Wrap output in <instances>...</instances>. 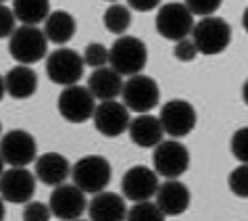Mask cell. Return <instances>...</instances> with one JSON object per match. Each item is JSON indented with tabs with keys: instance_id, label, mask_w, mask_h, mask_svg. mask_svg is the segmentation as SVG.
<instances>
[{
	"instance_id": "6da1fadb",
	"label": "cell",
	"mask_w": 248,
	"mask_h": 221,
	"mask_svg": "<svg viewBox=\"0 0 248 221\" xmlns=\"http://www.w3.org/2000/svg\"><path fill=\"white\" fill-rule=\"evenodd\" d=\"M108 63L119 75H138L148 63V48L140 38L121 36L108 48Z\"/></svg>"
},
{
	"instance_id": "7a4b0ae2",
	"label": "cell",
	"mask_w": 248,
	"mask_h": 221,
	"mask_svg": "<svg viewBox=\"0 0 248 221\" xmlns=\"http://www.w3.org/2000/svg\"><path fill=\"white\" fill-rule=\"evenodd\" d=\"M192 42L206 57L221 54L232 42V27L221 17H204L192 27Z\"/></svg>"
},
{
	"instance_id": "3957f363",
	"label": "cell",
	"mask_w": 248,
	"mask_h": 221,
	"mask_svg": "<svg viewBox=\"0 0 248 221\" xmlns=\"http://www.w3.org/2000/svg\"><path fill=\"white\" fill-rule=\"evenodd\" d=\"M73 186L81 192H90V194H98L105 192V188L111 182V163L100 155L84 157L71 167Z\"/></svg>"
},
{
	"instance_id": "277c9868",
	"label": "cell",
	"mask_w": 248,
	"mask_h": 221,
	"mask_svg": "<svg viewBox=\"0 0 248 221\" xmlns=\"http://www.w3.org/2000/svg\"><path fill=\"white\" fill-rule=\"evenodd\" d=\"M11 57L17 61L19 65L30 67L38 61H42L48 54V40L42 30L38 27H27L21 25L13 32L11 42H9Z\"/></svg>"
},
{
	"instance_id": "5b68a950",
	"label": "cell",
	"mask_w": 248,
	"mask_h": 221,
	"mask_svg": "<svg viewBox=\"0 0 248 221\" xmlns=\"http://www.w3.org/2000/svg\"><path fill=\"white\" fill-rule=\"evenodd\" d=\"M121 96H123V107L127 110H134L138 115H146L158 105L161 90H158V84L150 75L138 73L123 84Z\"/></svg>"
},
{
	"instance_id": "8992f818",
	"label": "cell",
	"mask_w": 248,
	"mask_h": 221,
	"mask_svg": "<svg viewBox=\"0 0 248 221\" xmlns=\"http://www.w3.org/2000/svg\"><path fill=\"white\" fill-rule=\"evenodd\" d=\"M46 75L57 86H78L84 75V59L73 48H57L46 57Z\"/></svg>"
},
{
	"instance_id": "52a82bcc",
	"label": "cell",
	"mask_w": 248,
	"mask_h": 221,
	"mask_svg": "<svg viewBox=\"0 0 248 221\" xmlns=\"http://www.w3.org/2000/svg\"><path fill=\"white\" fill-rule=\"evenodd\" d=\"M153 161L156 175H163L165 179H177L190 167V153L182 142L163 140L155 146Z\"/></svg>"
},
{
	"instance_id": "ba28073f",
	"label": "cell",
	"mask_w": 248,
	"mask_h": 221,
	"mask_svg": "<svg viewBox=\"0 0 248 221\" xmlns=\"http://www.w3.org/2000/svg\"><path fill=\"white\" fill-rule=\"evenodd\" d=\"M0 155L11 167H27L38 158L36 138L25 129H11L0 138Z\"/></svg>"
},
{
	"instance_id": "9c48e42d",
	"label": "cell",
	"mask_w": 248,
	"mask_h": 221,
	"mask_svg": "<svg viewBox=\"0 0 248 221\" xmlns=\"http://www.w3.org/2000/svg\"><path fill=\"white\" fill-rule=\"evenodd\" d=\"M158 121L169 138H184L196 127V110L188 100L173 98L161 107Z\"/></svg>"
},
{
	"instance_id": "30bf717a",
	"label": "cell",
	"mask_w": 248,
	"mask_h": 221,
	"mask_svg": "<svg viewBox=\"0 0 248 221\" xmlns=\"http://www.w3.org/2000/svg\"><path fill=\"white\" fill-rule=\"evenodd\" d=\"M194 27V17L188 13L184 2H169L158 9L156 15V32L161 33L165 40L171 42H180V40L188 38V33Z\"/></svg>"
},
{
	"instance_id": "8fae6325",
	"label": "cell",
	"mask_w": 248,
	"mask_h": 221,
	"mask_svg": "<svg viewBox=\"0 0 248 221\" xmlns=\"http://www.w3.org/2000/svg\"><path fill=\"white\" fill-rule=\"evenodd\" d=\"M36 192V175L25 167H11L0 175V196L11 205H27Z\"/></svg>"
},
{
	"instance_id": "7c38bea8",
	"label": "cell",
	"mask_w": 248,
	"mask_h": 221,
	"mask_svg": "<svg viewBox=\"0 0 248 221\" xmlns=\"http://www.w3.org/2000/svg\"><path fill=\"white\" fill-rule=\"evenodd\" d=\"M48 209L61 221H75L88 209V200L84 192L75 188L73 184H61L52 190Z\"/></svg>"
},
{
	"instance_id": "4fadbf2b",
	"label": "cell",
	"mask_w": 248,
	"mask_h": 221,
	"mask_svg": "<svg viewBox=\"0 0 248 221\" xmlns=\"http://www.w3.org/2000/svg\"><path fill=\"white\" fill-rule=\"evenodd\" d=\"M158 190V175L155 169L146 165H134L132 169L125 171L121 179V192L123 198L132 200V203H144L150 200Z\"/></svg>"
},
{
	"instance_id": "5bb4252c",
	"label": "cell",
	"mask_w": 248,
	"mask_h": 221,
	"mask_svg": "<svg viewBox=\"0 0 248 221\" xmlns=\"http://www.w3.org/2000/svg\"><path fill=\"white\" fill-rule=\"evenodd\" d=\"M96 100L84 86H69L59 96V113L71 123H84L94 115Z\"/></svg>"
},
{
	"instance_id": "9a60e30c",
	"label": "cell",
	"mask_w": 248,
	"mask_h": 221,
	"mask_svg": "<svg viewBox=\"0 0 248 221\" xmlns=\"http://www.w3.org/2000/svg\"><path fill=\"white\" fill-rule=\"evenodd\" d=\"M92 119H94V127L107 138H117L123 132H127L129 121H132L129 119V110L123 107V102L117 100L96 105Z\"/></svg>"
},
{
	"instance_id": "2e32d148",
	"label": "cell",
	"mask_w": 248,
	"mask_h": 221,
	"mask_svg": "<svg viewBox=\"0 0 248 221\" xmlns=\"http://www.w3.org/2000/svg\"><path fill=\"white\" fill-rule=\"evenodd\" d=\"M156 206L161 209L165 217H175L188 211L190 206V190L188 186L177 182V179H167L165 184H158L156 190Z\"/></svg>"
},
{
	"instance_id": "e0dca14e",
	"label": "cell",
	"mask_w": 248,
	"mask_h": 221,
	"mask_svg": "<svg viewBox=\"0 0 248 221\" xmlns=\"http://www.w3.org/2000/svg\"><path fill=\"white\" fill-rule=\"evenodd\" d=\"M88 213L90 221H125V198L115 192H98L88 203Z\"/></svg>"
},
{
	"instance_id": "ac0fdd59",
	"label": "cell",
	"mask_w": 248,
	"mask_h": 221,
	"mask_svg": "<svg viewBox=\"0 0 248 221\" xmlns=\"http://www.w3.org/2000/svg\"><path fill=\"white\" fill-rule=\"evenodd\" d=\"M129 138L136 146L140 148H150V146H156V144L163 142V127H161V121L158 117H153L150 113L146 115H138L129 121Z\"/></svg>"
},
{
	"instance_id": "d6986e66",
	"label": "cell",
	"mask_w": 248,
	"mask_h": 221,
	"mask_svg": "<svg viewBox=\"0 0 248 221\" xmlns=\"http://www.w3.org/2000/svg\"><path fill=\"white\" fill-rule=\"evenodd\" d=\"M71 175V165L59 153H46L36 158V177L46 186H61Z\"/></svg>"
},
{
	"instance_id": "ffe728a7",
	"label": "cell",
	"mask_w": 248,
	"mask_h": 221,
	"mask_svg": "<svg viewBox=\"0 0 248 221\" xmlns=\"http://www.w3.org/2000/svg\"><path fill=\"white\" fill-rule=\"evenodd\" d=\"M86 88L90 90L94 100L108 102V100H115L117 96L121 94L123 81H121V75L115 73L111 67H102V69H96V71L90 75Z\"/></svg>"
},
{
	"instance_id": "44dd1931",
	"label": "cell",
	"mask_w": 248,
	"mask_h": 221,
	"mask_svg": "<svg viewBox=\"0 0 248 221\" xmlns=\"http://www.w3.org/2000/svg\"><path fill=\"white\" fill-rule=\"evenodd\" d=\"M4 90L17 100L30 98L38 90V73L31 67H25V65L13 67L4 75Z\"/></svg>"
},
{
	"instance_id": "7402d4cb",
	"label": "cell",
	"mask_w": 248,
	"mask_h": 221,
	"mask_svg": "<svg viewBox=\"0 0 248 221\" xmlns=\"http://www.w3.org/2000/svg\"><path fill=\"white\" fill-rule=\"evenodd\" d=\"M75 19L67 11H54L44 21V36L54 44H67L75 36Z\"/></svg>"
},
{
	"instance_id": "603a6c76",
	"label": "cell",
	"mask_w": 248,
	"mask_h": 221,
	"mask_svg": "<svg viewBox=\"0 0 248 221\" xmlns=\"http://www.w3.org/2000/svg\"><path fill=\"white\" fill-rule=\"evenodd\" d=\"M13 15L17 21H21L27 27H38V23H42L50 15V4L46 0H38V2H27V0H17L13 2Z\"/></svg>"
},
{
	"instance_id": "cb8c5ba5",
	"label": "cell",
	"mask_w": 248,
	"mask_h": 221,
	"mask_svg": "<svg viewBox=\"0 0 248 221\" xmlns=\"http://www.w3.org/2000/svg\"><path fill=\"white\" fill-rule=\"evenodd\" d=\"M132 25V11L125 4H111L105 13V27L115 36H123Z\"/></svg>"
},
{
	"instance_id": "d4e9b609",
	"label": "cell",
	"mask_w": 248,
	"mask_h": 221,
	"mask_svg": "<svg viewBox=\"0 0 248 221\" xmlns=\"http://www.w3.org/2000/svg\"><path fill=\"white\" fill-rule=\"evenodd\" d=\"M125 221H165V215L155 203L144 200V203H136L127 211Z\"/></svg>"
},
{
	"instance_id": "484cf974",
	"label": "cell",
	"mask_w": 248,
	"mask_h": 221,
	"mask_svg": "<svg viewBox=\"0 0 248 221\" xmlns=\"http://www.w3.org/2000/svg\"><path fill=\"white\" fill-rule=\"evenodd\" d=\"M84 65L92 67V69H102L108 63V48L100 42H92L86 46L84 50Z\"/></svg>"
},
{
	"instance_id": "4316f807",
	"label": "cell",
	"mask_w": 248,
	"mask_h": 221,
	"mask_svg": "<svg viewBox=\"0 0 248 221\" xmlns=\"http://www.w3.org/2000/svg\"><path fill=\"white\" fill-rule=\"evenodd\" d=\"M227 182H230V190L236 196H240V198L248 196V167L246 165H240V167L233 169Z\"/></svg>"
},
{
	"instance_id": "83f0119b",
	"label": "cell",
	"mask_w": 248,
	"mask_h": 221,
	"mask_svg": "<svg viewBox=\"0 0 248 221\" xmlns=\"http://www.w3.org/2000/svg\"><path fill=\"white\" fill-rule=\"evenodd\" d=\"M184 6L188 9L192 17L198 15L204 19V17H213V13L219 11L221 0H188V2H184Z\"/></svg>"
},
{
	"instance_id": "f1b7e54d",
	"label": "cell",
	"mask_w": 248,
	"mask_h": 221,
	"mask_svg": "<svg viewBox=\"0 0 248 221\" xmlns=\"http://www.w3.org/2000/svg\"><path fill=\"white\" fill-rule=\"evenodd\" d=\"M50 209L44 203H38V200H30L25 205L23 211V221H50Z\"/></svg>"
},
{
	"instance_id": "f546056e",
	"label": "cell",
	"mask_w": 248,
	"mask_h": 221,
	"mask_svg": "<svg viewBox=\"0 0 248 221\" xmlns=\"http://www.w3.org/2000/svg\"><path fill=\"white\" fill-rule=\"evenodd\" d=\"M173 54H175L177 61H182V63H190V61L196 59L198 50H196V46H194V42H192V40L184 38V40H180V42H175Z\"/></svg>"
},
{
	"instance_id": "4dcf8cb0",
	"label": "cell",
	"mask_w": 248,
	"mask_h": 221,
	"mask_svg": "<svg viewBox=\"0 0 248 221\" xmlns=\"http://www.w3.org/2000/svg\"><path fill=\"white\" fill-rule=\"evenodd\" d=\"M15 15H13V9L11 6H4L0 4V38H11L13 32L17 30L15 27Z\"/></svg>"
},
{
	"instance_id": "1f68e13d",
	"label": "cell",
	"mask_w": 248,
	"mask_h": 221,
	"mask_svg": "<svg viewBox=\"0 0 248 221\" xmlns=\"http://www.w3.org/2000/svg\"><path fill=\"white\" fill-rule=\"evenodd\" d=\"M246 136H248L246 127L238 129V132L232 136V153H233V157H236V158H240V163H242V165H246V161H248V153H246Z\"/></svg>"
},
{
	"instance_id": "d6a6232c",
	"label": "cell",
	"mask_w": 248,
	"mask_h": 221,
	"mask_svg": "<svg viewBox=\"0 0 248 221\" xmlns=\"http://www.w3.org/2000/svg\"><path fill=\"white\" fill-rule=\"evenodd\" d=\"M129 6L127 9H134V11H140V13H146V11H153V9H156L158 4V0H129L127 2Z\"/></svg>"
},
{
	"instance_id": "836d02e7",
	"label": "cell",
	"mask_w": 248,
	"mask_h": 221,
	"mask_svg": "<svg viewBox=\"0 0 248 221\" xmlns=\"http://www.w3.org/2000/svg\"><path fill=\"white\" fill-rule=\"evenodd\" d=\"M4 215H6V206H4L2 196H0V221H4Z\"/></svg>"
},
{
	"instance_id": "e575fe53",
	"label": "cell",
	"mask_w": 248,
	"mask_h": 221,
	"mask_svg": "<svg viewBox=\"0 0 248 221\" xmlns=\"http://www.w3.org/2000/svg\"><path fill=\"white\" fill-rule=\"evenodd\" d=\"M4 92H6V90H4V78H2V75H0V100H2Z\"/></svg>"
},
{
	"instance_id": "d590c367",
	"label": "cell",
	"mask_w": 248,
	"mask_h": 221,
	"mask_svg": "<svg viewBox=\"0 0 248 221\" xmlns=\"http://www.w3.org/2000/svg\"><path fill=\"white\" fill-rule=\"evenodd\" d=\"M4 174V161H2V155H0V175Z\"/></svg>"
},
{
	"instance_id": "8d00e7d4",
	"label": "cell",
	"mask_w": 248,
	"mask_h": 221,
	"mask_svg": "<svg viewBox=\"0 0 248 221\" xmlns=\"http://www.w3.org/2000/svg\"><path fill=\"white\" fill-rule=\"evenodd\" d=\"M0 132H2V123H0Z\"/></svg>"
},
{
	"instance_id": "74e56055",
	"label": "cell",
	"mask_w": 248,
	"mask_h": 221,
	"mask_svg": "<svg viewBox=\"0 0 248 221\" xmlns=\"http://www.w3.org/2000/svg\"><path fill=\"white\" fill-rule=\"evenodd\" d=\"M75 221H84V219H75Z\"/></svg>"
}]
</instances>
